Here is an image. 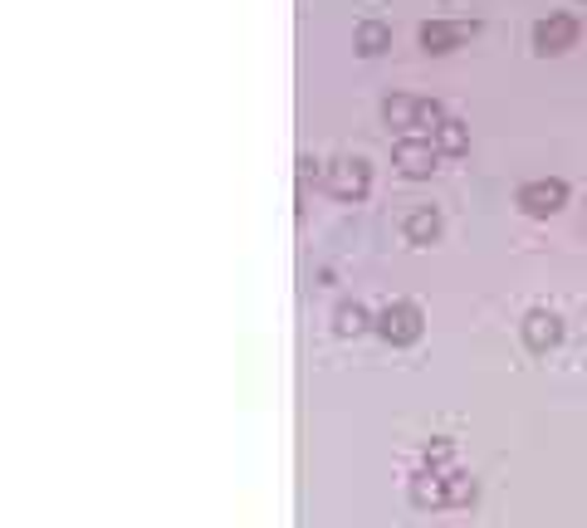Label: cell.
Returning <instances> with one entry per match:
<instances>
[{
  "mask_svg": "<svg viewBox=\"0 0 587 528\" xmlns=\"http://www.w3.org/2000/svg\"><path fill=\"white\" fill-rule=\"evenodd\" d=\"M382 118H387V128H402V132H412V128L436 132L440 122H446L436 98H412V94H392L387 104H382Z\"/></svg>",
  "mask_w": 587,
  "mask_h": 528,
  "instance_id": "1",
  "label": "cell"
},
{
  "mask_svg": "<svg viewBox=\"0 0 587 528\" xmlns=\"http://www.w3.org/2000/svg\"><path fill=\"white\" fill-rule=\"evenodd\" d=\"M421 309L416 303H406V299H397V303H387V309L377 313V333L387 338L392 347H412L416 338H421Z\"/></svg>",
  "mask_w": 587,
  "mask_h": 528,
  "instance_id": "2",
  "label": "cell"
},
{
  "mask_svg": "<svg viewBox=\"0 0 587 528\" xmlns=\"http://www.w3.org/2000/svg\"><path fill=\"white\" fill-rule=\"evenodd\" d=\"M436 142L431 138H402L397 148H392V162H397L402 176H412V182H421V176L436 172Z\"/></svg>",
  "mask_w": 587,
  "mask_h": 528,
  "instance_id": "3",
  "label": "cell"
},
{
  "mask_svg": "<svg viewBox=\"0 0 587 528\" xmlns=\"http://www.w3.org/2000/svg\"><path fill=\"white\" fill-rule=\"evenodd\" d=\"M367 186H372V172L363 157H343V162L329 166V191L338 201H363Z\"/></svg>",
  "mask_w": 587,
  "mask_h": 528,
  "instance_id": "4",
  "label": "cell"
},
{
  "mask_svg": "<svg viewBox=\"0 0 587 528\" xmlns=\"http://www.w3.org/2000/svg\"><path fill=\"white\" fill-rule=\"evenodd\" d=\"M514 201H519L524 216H553V211L568 206V186L563 182H524Z\"/></svg>",
  "mask_w": 587,
  "mask_h": 528,
  "instance_id": "5",
  "label": "cell"
},
{
  "mask_svg": "<svg viewBox=\"0 0 587 528\" xmlns=\"http://www.w3.org/2000/svg\"><path fill=\"white\" fill-rule=\"evenodd\" d=\"M578 44V20L573 15H548L534 25V50L538 54H563Z\"/></svg>",
  "mask_w": 587,
  "mask_h": 528,
  "instance_id": "6",
  "label": "cell"
},
{
  "mask_svg": "<svg viewBox=\"0 0 587 528\" xmlns=\"http://www.w3.org/2000/svg\"><path fill=\"white\" fill-rule=\"evenodd\" d=\"M563 338V319L553 309H529L524 313V343L534 347V353H548V347H558Z\"/></svg>",
  "mask_w": 587,
  "mask_h": 528,
  "instance_id": "7",
  "label": "cell"
},
{
  "mask_svg": "<svg viewBox=\"0 0 587 528\" xmlns=\"http://www.w3.org/2000/svg\"><path fill=\"white\" fill-rule=\"evenodd\" d=\"M476 35V20H431V25H421V50L426 54H446V50H456L460 40H470Z\"/></svg>",
  "mask_w": 587,
  "mask_h": 528,
  "instance_id": "8",
  "label": "cell"
},
{
  "mask_svg": "<svg viewBox=\"0 0 587 528\" xmlns=\"http://www.w3.org/2000/svg\"><path fill=\"white\" fill-rule=\"evenodd\" d=\"M406 494H412L416 509H446V504H450L446 499V475H436V470H416Z\"/></svg>",
  "mask_w": 587,
  "mask_h": 528,
  "instance_id": "9",
  "label": "cell"
},
{
  "mask_svg": "<svg viewBox=\"0 0 587 528\" xmlns=\"http://www.w3.org/2000/svg\"><path fill=\"white\" fill-rule=\"evenodd\" d=\"M402 235H406V245H436L440 240V216L431 206H412L406 220H402Z\"/></svg>",
  "mask_w": 587,
  "mask_h": 528,
  "instance_id": "10",
  "label": "cell"
},
{
  "mask_svg": "<svg viewBox=\"0 0 587 528\" xmlns=\"http://www.w3.org/2000/svg\"><path fill=\"white\" fill-rule=\"evenodd\" d=\"M367 328H377V319H372L357 299L333 309V333H338V338H357V333H367Z\"/></svg>",
  "mask_w": 587,
  "mask_h": 528,
  "instance_id": "11",
  "label": "cell"
},
{
  "mask_svg": "<svg viewBox=\"0 0 587 528\" xmlns=\"http://www.w3.org/2000/svg\"><path fill=\"white\" fill-rule=\"evenodd\" d=\"M446 499L456 504V509H470V504L480 499V485L466 475V470H450V475H446Z\"/></svg>",
  "mask_w": 587,
  "mask_h": 528,
  "instance_id": "12",
  "label": "cell"
},
{
  "mask_svg": "<svg viewBox=\"0 0 587 528\" xmlns=\"http://www.w3.org/2000/svg\"><path fill=\"white\" fill-rule=\"evenodd\" d=\"M436 148H440V152H450V157H460V152H466V148H470L466 122H456V118H446V122H440V128H436Z\"/></svg>",
  "mask_w": 587,
  "mask_h": 528,
  "instance_id": "13",
  "label": "cell"
},
{
  "mask_svg": "<svg viewBox=\"0 0 587 528\" xmlns=\"http://www.w3.org/2000/svg\"><path fill=\"white\" fill-rule=\"evenodd\" d=\"M426 470H436V475H450V470H456V441L436 435V441L426 445Z\"/></svg>",
  "mask_w": 587,
  "mask_h": 528,
  "instance_id": "14",
  "label": "cell"
},
{
  "mask_svg": "<svg viewBox=\"0 0 587 528\" xmlns=\"http://www.w3.org/2000/svg\"><path fill=\"white\" fill-rule=\"evenodd\" d=\"M392 44V30L377 25V20H367V25H357V50L363 54H382Z\"/></svg>",
  "mask_w": 587,
  "mask_h": 528,
  "instance_id": "15",
  "label": "cell"
}]
</instances>
